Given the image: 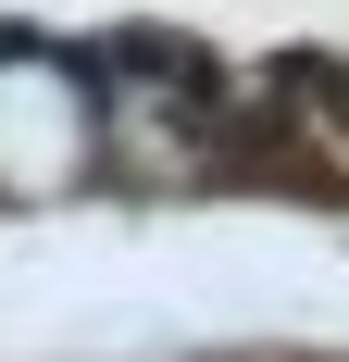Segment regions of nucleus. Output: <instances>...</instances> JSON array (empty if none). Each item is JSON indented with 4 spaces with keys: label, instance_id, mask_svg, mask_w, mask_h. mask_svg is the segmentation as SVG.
<instances>
[{
    "label": "nucleus",
    "instance_id": "1",
    "mask_svg": "<svg viewBox=\"0 0 349 362\" xmlns=\"http://www.w3.org/2000/svg\"><path fill=\"white\" fill-rule=\"evenodd\" d=\"M75 163H88V138H75V88L37 75V63H13V75H0V175H13V187H63Z\"/></svg>",
    "mask_w": 349,
    "mask_h": 362
}]
</instances>
